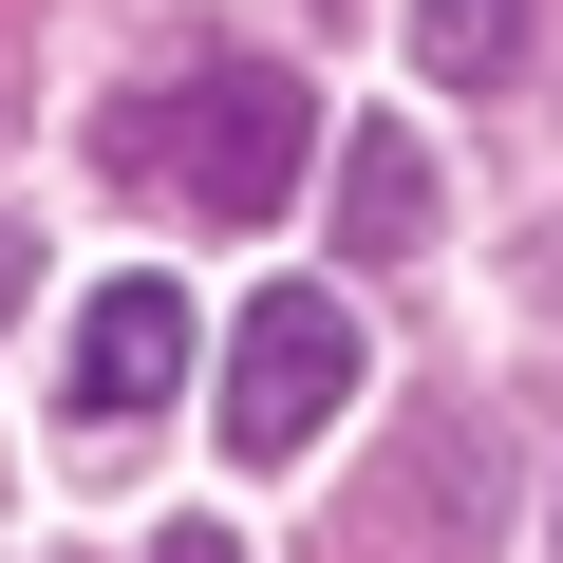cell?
Segmentation results:
<instances>
[{"label":"cell","mask_w":563,"mask_h":563,"mask_svg":"<svg viewBox=\"0 0 563 563\" xmlns=\"http://www.w3.org/2000/svg\"><path fill=\"white\" fill-rule=\"evenodd\" d=\"M432 244V151L413 132H357L339 151V263H413Z\"/></svg>","instance_id":"obj_4"},{"label":"cell","mask_w":563,"mask_h":563,"mask_svg":"<svg viewBox=\"0 0 563 563\" xmlns=\"http://www.w3.org/2000/svg\"><path fill=\"white\" fill-rule=\"evenodd\" d=\"M0 320H20V244H0Z\"/></svg>","instance_id":"obj_7"},{"label":"cell","mask_w":563,"mask_h":563,"mask_svg":"<svg viewBox=\"0 0 563 563\" xmlns=\"http://www.w3.org/2000/svg\"><path fill=\"white\" fill-rule=\"evenodd\" d=\"M151 563H244V544H225V526H169V544H151Z\"/></svg>","instance_id":"obj_6"},{"label":"cell","mask_w":563,"mask_h":563,"mask_svg":"<svg viewBox=\"0 0 563 563\" xmlns=\"http://www.w3.org/2000/svg\"><path fill=\"white\" fill-rule=\"evenodd\" d=\"M339 413H357V301H320V282H263L244 339H225V451H244V470H301Z\"/></svg>","instance_id":"obj_2"},{"label":"cell","mask_w":563,"mask_h":563,"mask_svg":"<svg viewBox=\"0 0 563 563\" xmlns=\"http://www.w3.org/2000/svg\"><path fill=\"white\" fill-rule=\"evenodd\" d=\"M113 169H151V188H169V207H207V225H263L282 188H301V76H282V57L151 76V95L113 113Z\"/></svg>","instance_id":"obj_1"},{"label":"cell","mask_w":563,"mask_h":563,"mask_svg":"<svg viewBox=\"0 0 563 563\" xmlns=\"http://www.w3.org/2000/svg\"><path fill=\"white\" fill-rule=\"evenodd\" d=\"M526 38H544V0H413V57H432L451 95H488Z\"/></svg>","instance_id":"obj_5"},{"label":"cell","mask_w":563,"mask_h":563,"mask_svg":"<svg viewBox=\"0 0 563 563\" xmlns=\"http://www.w3.org/2000/svg\"><path fill=\"white\" fill-rule=\"evenodd\" d=\"M301 20H357V0H301Z\"/></svg>","instance_id":"obj_8"},{"label":"cell","mask_w":563,"mask_h":563,"mask_svg":"<svg viewBox=\"0 0 563 563\" xmlns=\"http://www.w3.org/2000/svg\"><path fill=\"white\" fill-rule=\"evenodd\" d=\"M169 376H188V301L169 282H113V301L76 320V413L132 432V413H169Z\"/></svg>","instance_id":"obj_3"}]
</instances>
